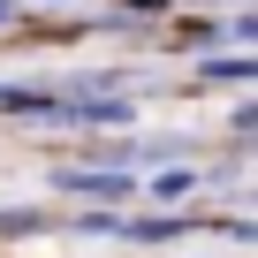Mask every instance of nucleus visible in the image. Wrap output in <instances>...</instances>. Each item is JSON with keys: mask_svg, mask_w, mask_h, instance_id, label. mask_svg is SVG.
<instances>
[{"mask_svg": "<svg viewBox=\"0 0 258 258\" xmlns=\"http://www.w3.org/2000/svg\"><path fill=\"white\" fill-rule=\"evenodd\" d=\"M228 46H258V8H243V16H228Z\"/></svg>", "mask_w": 258, "mask_h": 258, "instance_id": "obj_3", "label": "nucleus"}, {"mask_svg": "<svg viewBox=\"0 0 258 258\" xmlns=\"http://www.w3.org/2000/svg\"><path fill=\"white\" fill-rule=\"evenodd\" d=\"M16 16H23V0H0V31H8V23H16Z\"/></svg>", "mask_w": 258, "mask_h": 258, "instance_id": "obj_4", "label": "nucleus"}, {"mask_svg": "<svg viewBox=\"0 0 258 258\" xmlns=\"http://www.w3.org/2000/svg\"><path fill=\"white\" fill-rule=\"evenodd\" d=\"M145 190H152V205H175V198H190V190H198V175H190V167H167V175H152Z\"/></svg>", "mask_w": 258, "mask_h": 258, "instance_id": "obj_2", "label": "nucleus"}, {"mask_svg": "<svg viewBox=\"0 0 258 258\" xmlns=\"http://www.w3.org/2000/svg\"><path fill=\"white\" fill-rule=\"evenodd\" d=\"M129 8H167V0H129Z\"/></svg>", "mask_w": 258, "mask_h": 258, "instance_id": "obj_5", "label": "nucleus"}, {"mask_svg": "<svg viewBox=\"0 0 258 258\" xmlns=\"http://www.w3.org/2000/svg\"><path fill=\"white\" fill-rule=\"evenodd\" d=\"M53 190H69V198H99V205H121L129 190H137V175H129V167H53Z\"/></svg>", "mask_w": 258, "mask_h": 258, "instance_id": "obj_1", "label": "nucleus"}]
</instances>
